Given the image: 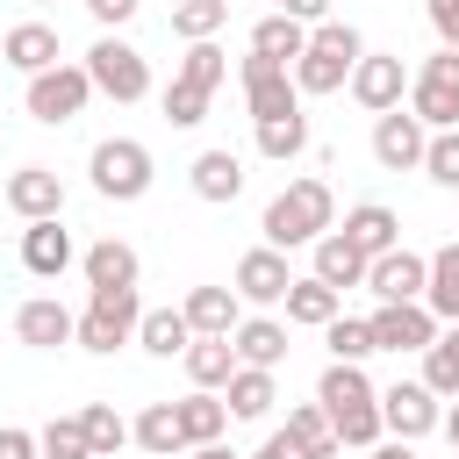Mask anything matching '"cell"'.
Wrapping results in <instances>:
<instances>
[{
    "mask_svg": "<svg viewBox=\"0 0 459 459\" xmlns=\"http://www.w3.org/2000/svg\"><path fill=\"white\" fill-rule=\"evenodd\" d=\"M258 230H265L273 251H294V244H316L323 230H337V194H330V179H287V186L265 201Z\"/></svg>",
    "mask_w": 459,
    "mask_h": 459,
    "instance_id": "1",
    "label": "cell"
},
{
    "mask_svg": "<svg viewBox=\"0 0 459 459\" xmlns=\"http://www.w3.org/2000/svg\"><path fill=\"white\" fill-rule=\"evenodd\" d=\"M359 50H366V36H359L351 22H316L308 43H301V57L287 65V72H294V93H337V86L351 79Z\"/></svg>",
    "mask_w": 459,
    "mask_h": 459,
    "instance_id": "2",
    "label": "cell"
},
{
    "mask_svg": "<svg viewBox=\"0 0 459 459\" xmlns=\"http://www.w3.org/2000/svg\"><path fill=\"white\" fill-rule=\"evenodd\" d=\"M136 316H143L136 287H86V316L72 323V344L108 359V351H122V344L136 337Z\"/></svg>",
    "mask_w": 459,
    "mask_h": 459,
    "instance_id": "3",
    "label": "cell"
},
{
    "mask_svg": "<svg viewBox=\"0 0 459 459\" xmlns=\"http://www.w3.org/2000/svg\"><path fill=\"white\" fill-rule=\"evenodd\" d=\"M86 172H93L100 201H143L151 194V151L136 136H100L93 158H86Z\"/></svg>",
    "mask_w": 459,
    "mask_h": 459,
    "instance_id": "4",
    "label": "cell"
},
{
    "mask_svg": "<svg viewBox=\"0 0 459 459\" xmlns=\"http://www.w3.org/2000/svg\"><path fill=\"white\" fill-rule=\"evenodd\" d=\"M86 100H93V79H86V65H50V72H29V93H22V108L43 122V129H65L72 115H86Z\"/></svg>",
    "mask_w": 459,
    "mask_h": 459,
    "instance_id": "5",
    "label": "cell"
},
{
    "mask_svg": "<svg viewBox=\"0 0 459 459\" xmlns=\"http://www.w3.org/2000/svg\"><path fill=\"white\" fill-rule=\"evenodd\" d=\"M409 115H416L423 129H459V50L437 43V57L416 65V79H409Z\"/></svg>",
    "mask_w": 459,
    "mask_h": 459,
    "instance_id": "6",
    "label": "cell"
},
{
    "mask_svg": "<svg viewBox=\"0 0 459 459\" xmlns=\"http://www.w3.org/2000/svg\"><path fill=\"white\" fill-rule=\"evenodd\" d=\"M86 79H93V93H108V100H122V108L151 93V65H143V50L122 43V36H100V43L86 50Z\"/></svg>",
    "mask_w": 459,
    "mask_h": 459,
    "instance_id": "7",
    "label": "cell"
},
{
    "mask_svg": "<svg viewBox=\"0 0 459 459\" xmlns=\"http://www.w3.org/2000/svg\"><path fill=\"white\" fill-rule=\"evenodd\" d=\"M437 423H445V409H437V394H430L423 380H394V387H380V430H387V437L416 445V437H430Z\"/></svg>",
    "mask_w": 459,
    "mask_h": 459,
    "instance_id": "8",
    "label": "cell"
},
{
    "mask_svg": "<svg viewBox=\"0 0 459 459\" xmlns=\"http://www.w3.org/2000/svg\"><path fill=\"white\" fill-rule=\"evenodd\" d=\"M351 100L366 108V115H387V108H402V93H409V72H402V50H359V65H351Z\"/></svg>",
    "mask_w": 459,
    "mask_h": 459,
    "instance_id": "9",
    "label": "cell"
},
{
    "mask_svg": "<svg viewBox=\"0 0 459 459\" xmlns=\"http://www.w3.org/2000/svg\"><path fill=\"white\" fill-rule=\"evenodd\" d=\"M237 79H244V108H251V122H273V115H294V108H301L294 72L273 65V57H244Z\"/></svg>",
    "mask_w": 459,
    "mask_h": 459,
    "instance_id": "10",
    "label": "cell"
},
{
    "mask_svg": "<svg viewBox=\"0 0 459 459\" xmlns=\"http://www.w3.org/2000/svg\"><path fill=\"white\" fill-rule=\"evenodd\" d=\"M366 330H373V351H423L437 337V316L423 301H380L366 316Z\"/></svg>",
    "mask_w": 459,
    "mask_h": 459,
    "instance_id": "11",
    "label": "cell"
},
{
    "mask_svg": "<svg viewBox=\"0 0 459 459\" xmlns=\"http://www.w3.org/2000/svg\"><path fill=\"white\" fill-rule=\"evenodd\" d=\"M423 143H430V129H423L409 108L373 115V158H380L387 172H416V165H423Z\"/></svg>",
    "mask_w": 459,
    "mask_h": 459,
    "instance_id": "12",
    "label": "cell"
},
{
    "mask_svg": "<svg viewBox=\"0 0 459 459\" xmlns=\"http://www.w3.org/2000/svg\"><path fill=\"white\" fill-rule=\"evenodd\" d=\"M423 280H430V258L423 251H380V258H366V287L380 294V301H423Z\"/></svg>",
    "mask_w": 459,
    "mask_h": 459,
    "instance_id": "13",
    "label": "cell"
},
{
    "mask_svg": "<svg viewBox=\"0 0 459 459\" xmlns=\"http://www.w3.org/2000/svg\"><path fill=\"white\" fill-rule=\"evenodd\" d=\"M7 208H14L22 222L65 215V179H57L50 165H22V172H7Z\"/></svg>",
    "mask_w": 459,
    "mask_h": 459,
    "instance_id": "14",
    "label": "cell"
},
{
    "mask_svg": "<svg viewBox=\"0 0 459 459\" xmlns=\"http://www.w3.org/2000/svg\"><path fill=\"white\" fill-rule=\"evenodd\" d=\"M287 251H273V244H258V251H244L237 258V301H258V308H273L280 294H287Z\"/></svg>",
    "mask_w": 459,
    "mask_h": 459,
    "instance_id": "15",
    "label": "cell"
},
{
    "mask_svg": "<svg viewBox=\"0 0 459 459\" xmlns=\"http://www.w3.org/2000/svg\"><path fill=\"white\" fill-rule=\"evenodd\" d=\"M72 308L65 301H50V294H36V301H22L14 308V337L29 344V351H57V344H72Z\"/></svg>",
    "mask_w": 459,
    "mask_h": 459,
    "instance_id": "16",
    "label": "cell"
},
{
    "mask_svg": "<svg viewBox=\"0 0 459 459\" xmlns=\"http://www.w3.org/2000/svg\"><path fill=\"white\" fill-rule=\"evenodd\" d=\"M351 251H366V258H380V251H394L402 244V215L394 208H380V201H359V208H344V230H337Z\"/></svg>",
    "mask_w": 459,
    "mask_h": 459,
    "instance_id": "17",
    "label": "cell"
},
{
    "mask_svg": "<svg viewBox=\"0 0 459 459\" xmlns=\"http://www.w3.org/2000/svg\"><path fill=\"white\" fill-rule=\"evenodd\" d=\"M72 258H79V251H72V230H65L57 215H43V222H29V230H22V265H29L36 280H57Z\"/></svg>",
    "mask_w": 459,
    "mask_h": 459,
    "instance_id": "18",
    "label": "cell"
},
{
    "mask_svg": "<svg viewBox=\"0 0 459 459\" xmlns=\"http://www.w3.org/2000/svg\"><path fill=\"white\" fill-rule=\"evenodd\" d=\"M179 316L194 323V337H230L237 316H244V301H237V287H186Z\"/></svg>",
    "mask_w": 459,
    "mask_h": 459,
    "instance_id": "19",
    "label": "cell"
},
{
    "mask_svg": "<svg viewBox=\"0 0 459 459\" xmlns=\"http://www.w3.org/2000/svg\"><path fill=\"white\" fill-rule=\"evenodd\" d=\"M230 351H237V366H280L287 359V323H273V316H237V330H230Z\"/></svg>",
    "mask_w": 459,
    "mask_h": 459,
    "instance_id": "20",
    "label": "cell"
},
{
    "mask_svg": "<svg viewBox=\"0 0 459 459\" xmlns=\"http://www.w3.org/2000/svg\"><path fill=\"white\" fill-rule=\"evenodd\" d=\"M186 179H194V194H201V201H215V208H222V201H237V194H244V158H237V151H201V158L186 165Z\"/></svg>",
    "mask_w": 459,
    "mask_h": 459,
    "instance_id": "21",
    "label": "cell"
},
{
    "mask_svg": "<svg viewBox=\"0 0 459 459\" xmlns=\"http://www.w3.org/2000/svg\"><path fill=\"white\" fill-rule=\"evenodd\" d=\"M273 402H280V387H273V373H265V366H237V373L222 380V409H230L237 423H258Z\"/></svg>",
    "mask_w": 459,
    "mask_h": 459,
    "instance_id": "22",
    "label": "cell"
},
{
    "mask_svg": "<svg viewBox=\"0 0 459 459\" xmlns=\"http://www.w3.org/2000/svg\"><path fill=\"white\" fill-rule=\"evenodd\" d=\"M0 65H14V72H50V65H57V29H43V22L7 29V36H0Z\"/></svg>",
    "mask_w": 459,
    "mask_h": 459,
    "instance_id": "23",
    "label": "cell"
},
{
    "mask_svg": "<svg viewBox=\"0 0 459 459\" xmlns=\"http://www.w3.org/2000/svg\"><path fill=\"white\" fill-rule=\"evenodd\" d=\"M79 273H86V287H136V251L122 244V237H100V244H86V258H79Z\"/></svg>",
    "mask_w": 459,
    "mask_h": 459,
    "instance_id": "24",
    "label": "cell"
},
{
    "mask_svg": "<svg viewBox=\"0 0 459 459\" xmlns=\"http://www.w3.org/2000/svg\"><path fill=\"white\" fill-rule=\"evenodd\" d=\"M172 409H179V437H186V452H194V445H215V437L230 430V409H222L215 387H194V394L172 402Z\"/></svg>",
    "mask_w": 459,
    "mask_h": 459,
    "instance_id": "25",
    "label": "cell"
},
{
    "mask_svg": "<svg viewBox=\"0 0 459 459\" xmlns=\"http://www.w3.org/2000/svg\"><path fill=\"white\" fill-rule=\"evenodd\" d=\"M316 280L337 287V294H344V287H366V251H351L337 230H323V237H316Z\"/></svg>",
    "mask_w": 459,
    "mask_h": 459,
    "instance_id": "26",
    "label": "cell"
},
{
    "mask_svg": "<svg viewBox=\"0 0 459 459\" xmlns=\"http://www.w3.org/2000/svg\"><path fill=\"white\" fill-rule=\"evenodd\" d=\"M136 344H143L151 359H179V351L194 344V323H186L179 308H143V316H136Z\"/></svg>",
    "mask_w": 459,
    "mask_h": 459,
    "instance_id": "27",
    "label": "cell"
},
{
    "mask_svg": "<svg viewBox=\"0 0 459 459\" xmlns=\"http://www.w3.org/2000/svg\"><path fill=\"white\" fill-rule=\"evenodd\" d=\"M423 308L437 323H459V237L445 251H430V280H423Z\"/></svg>",
    "mask_w": 459,
    "mask_h": 459,
    "instance_id": "28",
    "label": "cell"
},
{
    "mask_svg": "<svg viewBox=\"0 0 459 459\" xmlns=\"http://www.w3.org/2000/svg\"><path fill=\"white\" fill-rule=\"evenodd\" d=\"M423 387H430L437 402L459 394V323H437V337L423 344Z\"/></svg>",
    "mask_w": 459,
    "mask_h": 459,
    "instance_id": "29",
    "label": "cell"
},
{
    "mask_svg": "<svg viewBox=\"0 0 459 459\" xmlns=\"http://www.w3.org/2000/svg\"><path fill=\"white\" fill-rule=\"evenodd\" d=\"M280 301H287V323H308V330H323V323L344 308V294H337V287H323L316 273H308V280H287V294H280Z\"/></svg>",
    "mask_w": 459,
    "mask_h": 459,
    "instance_id": "30",
    "label": "cell"
},
{
    "mask_svg": "<svg viewBox=\"0 0 459 459\" xmlns=\"http://www.w3.org/2000/svg\"><path fill=\"white\" fill-rule=\"evenodd\" d=\"M179 366H186L194 387H222V380L237 373V351H230V337H194V344L179 351Z\"/></svg>",
    "mask_w": 459,
    "mask_h": 459,
    "instance_id": "31",
    "label": "cell"
},
{
    "mask_svg": "<svg viewBox=\"0 0 459 459\" xmlns=\"http://www.w3.org/2000/svg\"><path fill=\"white\" fill-rule=\"evenodd\" d=\"M129 437H136L151 459H172V452H186V437H179V409H172V402H151V409L129 423Z\"/></svg>",
    "mask_w": 459,
    "mask_h": 459,
    "instance_id": "32",
    "label": "cell"
},
{
    "mask_svg": "<svg viewBox=\"0 0 459 459\" xmlns=\"http://www.w3.org/2000/svg\"><path fill=\"white\" fill-rule=\"evenodd\" d=\"M301 43H308V29H301L294 14H265V22L251 29V57H273V65H294Z\"/></svg>",
    "mask_w": 459,
    "mask_h": 459,
    "instance_id": "33",
    "label": "cell"
},
{
    "mask_svg": "<svg viewBox=\"0 0 459 459\" xmlns=\"http://www.w3.org/2000/svg\"><path fill=\"white\" fill-rule=\"evenodd\" d=\"M308 151V115L294 108V115H273V122H258V158H273V165H287V158H301Z\"/></svg>",
    "mask_w": 459,
    "mask_h": 459,
    "instance_id": "34",
    "label": "cell"
},
{
    "mask_svg": "<svg viewBox=\"0 0 459 459\" xmlns=\"http://www.w3.org/2000/svg\"><path fill=\"white\" fill-rule=\"evenodd\" d=\"M287 437H294L308 459H337V430H330L323 402H301V409H287Z\"/></svg>",
    "mask_w": 459,
    "mask_h": 459,
    "instance_id": "35",
    "label": "cell"
},
{
    "mask_svg": "<svg viewBox=\"0 0 459 459\" xmlns=\"http://www.w3.org/2000/svg\"><path fill=\"white\" fill-rule=\"evenodd\" d=\"M79 423H86V452H93V459H115V452L129 445V423L115 416V402H86Z\"/></svg>",
    "mask_w": 459,
    "mask_h": 459,
    "instance_id": "36",
    "label": "cell"
},
{
    "mask_svg": "<svg viewBox=\"0 0 459 459\" xmlns=\"http://www.w3.org/2000/svg\"><path fill=\"white\" fill-rule=\"evenodd\" d=\"M222 22H230V0H172V36L186 43H208Z\"/></svg>",
    "mask_w": 459,
    "mask_h": 459,
    "instance_id": "37",
    "label": "cell"
},
{
    "mask_svg": "<svg viewBox=\"0 0 459 459\" xmlns=\"http://www.w3.org/2000/svg\"><path fill=\"white\" fill-rule=\"evenodd\" d=\"M172 79H186V86L215 93V86L230 79V57L215 50V36H208V43H186V57H179V72H172Z\"/></svg>",
    "mask_w": 459,
    "mask_h": 459,
    "instance_id": "38",
    "label": "cell"
},
{
    "mask_svg": "<svg viewBox=\"0 0 459 459\" xmlns=\"http://www.w3.org/2000/svg\"><path fill=\"white\" fill-rule=\"evenodd\" d=\"M323 344H330V359H351V366H366V359H373V330H366L359 316H344V308L323 323Z\"/></svg>",
    "mask_w": 459,
    "mask_h": 459,
    "instance_id": "39",
    "label": "cell"
},
{
    "mask_svg": "<svg viewBox=\"0 0 459 459\" xmlns=\"http://www.w3.org/2000/svg\"><path fill=\"white\" fill-rule=\"evenodd\" d=\"M36 452H43V459H93V452H86V423H79V416H50V423L36 430Z\"/></svg>",
    "mask_w": 459,
    "mask_h": 459,
    "instance_id": "40",
    "label": "cell"
},
{
    "mask_svg": "<svg viewBox=\"0 0 459 459\" xmlns=\"http://www.w3.org/2000/svg\"><path fill=\"white\" fill-rule=\"evenodd\" d=\"M423 172H430L445 194H459V129H430V143H423Z\"/></svg>",
    "mask_w": 459,
    "mask_h": 459,
    "instance_id": "41",
    "label": "cell"
},
{
    "mask_svg": "<svg viewBox=\"0 0 459 459\" xmlns=\"http://www.w3.org/2000/svg\"><path fill=\"white\" fill-rule=\"evenodd\" d=\"M208 100H215V93H201V86L172 79V86H165V122H172V129H194V122L208 115Z\"/></svg>",
    "mask_w": 459,
    "mask_h": 459,
    "instance_id": "42",
    "label": "cell"
},
{
    "mask_svg": "<svg viewBox=\"0 0 459 459\" xmlns=\"http://www.w3.org/2000/svg\"><path fill=\"white\" fill-rule=\"evenodd\" d=\"M0 459H43V452H36V430H22V423H0Z\"/></svg>",
    "mask_w": 459,
    "mask_h": 459,
    "instance_id": "43",
    "label": "cell"
},
{
    "mask_svg": "<svg viewBox=\"0 0 459 459\" xmlns=\"http://www.w3.org/2000/svg\"><path fill=\"white\" fill-rule=\"evenodd\" d=\"M430 29L445 50H459V0H430Z\"/></svg>",
    "mask_w": 459,
    "mask_h": 459,
    "instance_id": "44",
    "label": "cell"
},
{
    "mask_svg": "<svg viewBox=\"0 0 459 459\" xmlns=\"http://www.w3.org/2000/svg\"><path fill=\"white\" fill-rule=\"evenodd\" d=\"M136 7H143V0H86V14H93L100 29H122V22L136 14Z\"/></svg>",
    "mask_w": 459,
    "mask_h": 459,
    "instance_id": "45",
    "label": "cell"
},
{
    "mask_svg": "<svg viewBox=\"0 0 459 459\" xmlns=\"http://www.w3.org/2000/svg\"><path fill=\"white\" fill-rule=\"evenodd\" d=\"M280 14H294L301 29H316V22H330V0H280Z\"/></svg>",
    "mask_w": 459,
    "mask_h": 459,
    "instance_id": "46",
    "label": "cell"
},
{
    "mask_svg": "<svg viewBox=\"0 0 459 459\" xmlns=\"http://www.w3.org/2000/svg\"><path fill=\"white\" fill-rule=\"evenodd\" d=\"M251 459H308V452H301V445H294L287 430H273V437H265V445H258Z\"/></svg>",
    "mask_w": 459,
    "mask_h": 459,
    "instance_id": "47",
    "label": "cell"
},
{
    "mask_svg": "<svg viewBox=\"0 0 459 459\" xmlns=\"http://www.w3.org/2000/svg\"><path fill=\"white\" fill-rule=\"evenodd\" d=\"M373 459H416V445H402V437H387V445H373Z\"/></svg>",
    "mask_w": 459,
    "mask_h": 459,
    "instance_id": "48",
    "label": "cell"
},
{
    "mask_svg": "<svg viewBox=\"0 0 459 459\" xmlns=\"http://www.w3.org/2000/svg\"><path fill=\"white\" fill-rule=\"evenodd\" d=\"M186 459H237V452H230V445H222V437H215V445H194V452H186Z\"/></svg>",
    "mask_w": 459,
    "mask_h": 459,
    "instance_id": "49",
    "label": "cell"
},
{
    "mask_svg": "<svg viewBox=\"0 0 459 459\" xmlns=\"http://www.w3.org/2000/svg\"><path fill=\"white\" fill-rule=\"evenodd\" d=\"M445 437L459 445V394H452V409H445Z\"/></svg>",
    "mask_w": 459,
    "mask_h": 459,
    "instance_id": "50",
    "label": "cell"
},
{
    "mask_svg": "<svg viewBox=\"0 0 459 459\" xmlns=\"http://www.w3.org/2000/svg\"><path fill=\"white\" fill-rule=\"evenodd\" d=\"M230 7H237V0H230Z\"/></svg>",
    "mask_w": 459,
    "mask_h": 459,
    "instance_id": "51",
    "label": "cell"
}]
</instances>
